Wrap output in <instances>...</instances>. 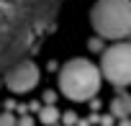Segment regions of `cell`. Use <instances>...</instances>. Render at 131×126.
Instances as JSON below:
<instances>
[{
	"mask_svg": "<svg viewBox=\"0 0 131 126\" xmlns=\"http://www.w3.org/2000/svg\"><path fill=\"white\" fill-rule=\"evenodd\" d=\"M59 8L62 0H0V72L39 49Z\"/></svg>",
	"mask_w": 131,
	"mask_h": 126,
	"instance_id": "6da1fadb",
	"label": "cell"
},
{
	"mask_svg": "<svg viewBox=\"0 0 131 126\" xmlns=\"http://www.w3.org/2000/svg\"><path fill=\"white\" fill-rule=\"evenodd\" d=\"M59 90L70 100H90L100 90V70L90 59H70L59 70Z\"/></svg>",
	"mask_w": 131,
	"mask_h": 126,
	"instance_id": "7a4b0ae2",
	"label": "cell"
},
{
	"mask_svg": "<svg viewBox=\"0 0 131 126\" xmlns=\"http://www.w3.org/2000/svg\"><path fill=\"white\" fill-rule=\"evenodd\" d=\"M93 28L105 39L131 34V0H98L90 10Z\"/></svg>",
	"mask_w": 131,
	"mask_h": 126,
	"instance_id": "3957f363",
	"label": "cell"
},
{
	"mask_svg": "<svg viewBox=\"0 0 131 126\" xmlns=\"http://www.w3.org/2000/svg\"><path fill=\"white\" fill-rule=\"evenodd\" d=\"M100 75L116 88L131 85V44H116L103 54Z\"/></svg>",
	"mask_w": 131,
	"mask_h": 126,
	"instance_id": "277c9868",
	"label": "cell"
},
{
	"mask_svg": "<svg viewBox=\"0 0 131 126\" xmlns=\"http://www.w3.org/2000/svg\"><path fill=\"white\" fill-rule=\"evenodd\" d=\"M5 85L13 93H28L39 85V67L31 59H21L5 70Z\"/></svg>",
	"mask_w": 131,
	"mask_h": 126,
	"instance_id": "5b68a950",
	"label": "cell"
},
{
	"mask_svg": "<svg viewBox=\"0 0 131 126\" xmlns=\"http://www.w3.org/2000/svg\"><path fill=\"white\" fill-rule=\"evenodd\" d=\"M111 113L116 118H128L131 116V98L128 95H116L111 100Z\"/></svg>",
	"mask_w": 131,
	"mask_h": 126,
	"instance_id": "8992f818",
	"label": "cell"
},
{
	"mask_svg": "<svg viewBox=\"0 0 131 126\" xmlns=\"http://www.w3.org/2000/svg\"><path fill=\"white\" fill-rule=\"evenodd\" d=\"M41 121H44V123H54V121H57V111H54V108L41 111Z\"/></svg>",
	"mask_w": 131,
	"mask_h": 126,
	"instance_id": "52a82bcc",
	"label": "cell"
},
{
	"mask_svg": "<svg viewBox=\"0 0 131 126\" xmlns=\"http://www.w3.org/2000/svg\"><path fill=\"white\" fill-rule=\"evenodd\" d=\"M0 126H16V118L10 113H3V116H0Z\"/></svg>",
	"mask_w": 131,
	"mask_h": 126,
	"instance_id": "ba28073f",
	"label": "cell"
},
{
	"mask_svg": "<svg viewBox=\"0 0 131 126\" xmlns=\"http://www.w3.org/2000/svg\"><path fill=\"white\" fill-rule=\"evenodd\" d=\"M21 126H31V118H23V121H21Z\"/></svg>",
	"mask_w": 131,
	"mask_h": 126,
	"instance_id": "9c48e42d",
	"label": "cell"
}]
</instances>
